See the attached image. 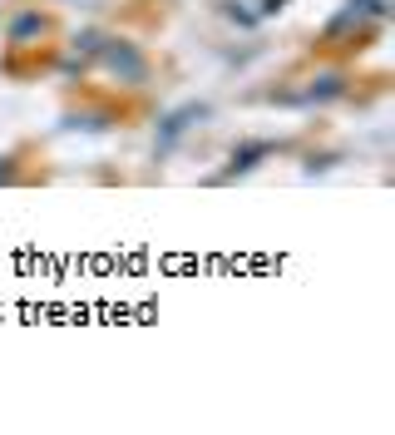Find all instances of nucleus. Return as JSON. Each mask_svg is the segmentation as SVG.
Returning <instances> with one entry per match:
<instances>
[{
	"mask_svg": "<svg viewBox=\"0 0 395 435\" xmlns=\"http://www.w3.org/2000/svg\"><path fill=\"white\" fill-rule=\"evenodd\" d=\"M198 114H207V109H202V104H188V109H178V114H168V124H163V139H158V154H168V149L183 139L188 119H198Z\"/></svg>",
	"mask_w": 395,
	"mask_h": 435,
	"instance_id": "f257e3e1",
	"label": "nucleus"
}]
</instances>
